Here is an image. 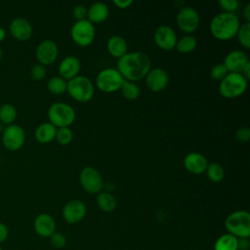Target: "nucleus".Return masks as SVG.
Instances as JSON below:
<instances>
[{"label": "nucleus", "instance_id": "5", "mask_svg": "<svg viewBox=\"0 0 250 250\" xmlns=\"http://www.w3.org/2000/svg\"><path fill=\"white\" fill-rule=\"evenodd\" d=\"M66 91L74 100L86 103L94 96V85L87 76L77 75L68 80Z\"/></svg>", "mask_w": 250, "mask_h": 250}, {"label": "nucleus", "instance_id": "23", "mask_svg": "<svg viewBox=\"0 0 250 250\" xmlns=\"http://www.w3.org/2000/svg\"><path fill=\"white\" fill-rule=\"evenodd\" d=\"M57 133V128L50 122H44L40 124L35 130V139L40 144L51 143Z\"/></svg>", "mask_w": 250, "mask_h": 250}, {"label": "nucleus", "instance_id": "9", "mask_svg": "<svg viewBox=\"0 0 250 250\" xmlns=\"http://www.w3.org/2000/svg\"><path fill=\"white\" fill-rule=\"evenodd\" d=\"M24 141L25 133L20 125L11 124L4 128L2 132V143L8 150H19L23 146Z\"/></svg>", "mask_w": 250, "mask_h": 250}, {"label": "nucleus", "instance_id": "3", "mask_svg": "<svg viewBox=\"0 0 250 250\" xmlns=\"http://www.w3.org/2000/svg\"><path fill=\"white\" fill-rule=\"evenodd\" d=\"M225 226L236 238H247L250 235V214L244 210L234 211L227 217Z\"/></svg>", "mask_w": 250, "mask_h": 250}, {"label": "nucleus", "instance_id": "43", "mask_svg": "<svg viewBox=\"0 0 250 250\" xmlns=\"http://www.w3.org/2000/svg\"><path fill=\"white\" fill-rule=\"evenodd\" d=\"M5 36H6V31H5V29H4L2 26H0V42H2V41L4 40Z\"/></svg>", "mask_w": 250, "mask_h": 250}, {"label": "nucleus", "instance_id": "35", "mask_svg": "<svg viewBox=\"0 0 250 250\" xmlns=\"http://www.w3.org/2000/svg\"><path fill=\"white\" fill-rule=\"evenodd\" d=\"M219 5L226 13H233L237 10L239 2L237 0H219Z\"/></svg>", "mask_w": 250, "mask_h": 250}, {"label": "nucleus", "instance_id": "24", "mask_svg": "<svg viewBox=\"0 0 250 250\" xmlns=\"http://www.w3.org/2000/svg\"><path fill=\"white\" fill-rule=\"evenodd\" d=\"M238 238L230 233L221 235L215 243L214 250H237Z\"/></svg>", "mask_w": 250, "mask_h": 250}, {"label": "nucleus", "instance_id": "18", "mask_svg": "<svg viewBox=\"0 0 250 250\" xmlns=\"http://www.w3.org/2000/svg\"><path fill=\"white\" fill-rule=\"evenodd\" d=\"M207 165V159L199 152H189L184 158V166L191 174H202L206 170Z\"/></svg>", "mask_w": 250, "mask_h": 250}, {"label": "nucleus", "instance_id": "21", "mask_svg": "<svg viewBox=\"0 0 250 250\" xmlns=\"http://www.w3.org/2000/svg\"><path fill=\"white\" fill-rule=\"evenodd\" d=\"M88 21L92 23L104 21L108 17V8L104 2H95L87 9Z\"/></svg>", "mask_w": 250, "mask_h": 250}, {"label": "nucleus", "instance_id": "12", "mask_svg": "<svg viewBox=\"0 0 250 250\" xmlns=\"http://www.w3.org/2000/svg\"><path fill=\"white\" fill-rule=\"evenodd\" d=\"M153 39L156 45L166 51L175 49L178 37L176 31L169 25H160L153 34Z\"/></svg>", "mask_w": 250, "mask_h": 250}, {"label": "nucleus", "instance_id": "17", "mask_svg": "<svg viewBox=\"0 0 250 250\" xmlns=\"http://www.w3.org/2000/svg\"><path fill=\"white\" fill-rule=\"evenodd\" d=\"M249 62L247 55L241 50H232L224 60V64L227 67L229 72H237L241 73L244 65Z\"/></svg>", "mask_w": 250, "mask_h": 250}, {"label": "nucleus", "instance_id": "8", "mask_svg": "<svg viewBox=\"0 0 250 250\" xmlns=\"http://www.w3.org/2000/svg\"><path fill=\"white\" fill-rule=\"evenodd\" d=\"M95 27L92 22L87 19L82 21H76L70 29V35L73 41L82 47L90 45L95 38Z\"/></svg>", "mask_w": 250, "mask_h": 250}, {"label": "nucleus", "instance_id": "40", "mask_svg": "<svg viewBox=\"0 0 250 250\" xmlns=\"http://www.w3.org/2000/svg\"><path fill=\"white\" fill-rule=\"evenodd\" d=\"M113 4L120 9H126L133 4V1L132 0H113Z\"/></svg>", "mask_w": 250, "mask_h": 250}, {"label": "nucleus", "instance_id": "14", "mask_svg": "<svg viewBox=\"0 0 250 250\" xmlns=\"http://www.w3.org/2000/svg\"><path fill=\"white\" fill-rule=\"evenodd\" d=\"M86 214V205L79 199H72L65 203L62 208V216L69 224L80 222Z\"/></svg>", "mask_w": 250, "mask_h": 250}, {"label": "nucleus", "instance_id": "11", "mask_svg": "<svg viewBox=\"0 0 250 250\" xmlns=\"http://www.w3.org/2000/svg\"><path fill=\"white\" fill-rule=\"evenodd\" d=\"M199 21L200 19L197 11L190 6H186L180 9L176 17L178 27L187 34L195 31L199 25Z\"/></svg>", "mask_w": 250, "mask_h": 250}, {"label": "nucleus", "instance_id": "16", "mask_svg": "<svg viewBox=\"0 0 250 250\" xmlns=\"http://www.w3.org/2000/svg\"><path fill=\"white\" fill-rule=\"evenodd\" d=\"M9 31L15 39L26 41L32 35V25L23 18H16L10 22Z\"/></svg>", "mask_w": 250, "mask_h": 250}, {"label": "nucleus", "instance_id": "32", "mask_svg": "<svg viewBox=\"0 0 250 250\" xmlns=\"http://www.w3.org/2000/svg\"><path fill=\"white\" fill-rule=\"evenodd\" d=\"M72 138H73V134L69 127H62V128L57 129L55 139L57 140V142L59 144H61L62 146L68 145L71 143Z\"/></svg>", "mask_w": 250, "mask_h": 250}, {"label": "nucleus", "instance_id": "2", "mask_svg": "<svg viewBox=\"0 0 250 250\" xmlns=\"http://www.w3.org/2000/svg\"><path fill=\"white\" fill-rule=\"evenodd\" d=\"M239 25V19L234 13L222 12L214 16L211 20L210 30L215 38L226 41L236 35Z\"/></svg>", "mask_w": 250, "mask_h": 250}, {"label": "nucleus", "instance_id": "44", "mask_svg": "<svg viewBox=\"0 0 250 250\" xmlns=\"http://www.w3.org/2000/svg\"><path fill=\"white\" fill-rule=\"evenodd\" d=\"M3 57H4V53H3V50L0 48V62L3 60Z\"/></svg>", "mask_w": 250, "mask_h": 250}, {"label": "nucleus", "instance_id": "7", "mask_svg": "<svg viewBox=\"0 0 250 250\" xmlns=\"http://www.w3.org/2000/svg\"><path fill=\"white\" fill-rule=\"evenodd\" d=\"M124 78L116 68L107 67L101 70L96 77V86L104 93H111L119 90Z\"/></svg>", "mask_w": 250, "mask_h": 250}, {"label": "nucleus", "instance_id": "28", "mask_svg": "<svg viewBox=\"0 0 250 250\" xmlns=\"http://www.w3.org/2000/svg\"><path fill=\"white\" fill-rule=\"evenodd\" d=\"M17 117V109L11 104H3L0 106V121L3 124L11 125Z\"/></svg>", "mask_w": 250, "mask_h": 250}, {"label": "nucleus", "instance_id": "20", "mask_svg": "<svg viewBox=\"0 0 250 250\" xmlns=\"http://www.w3.org/2000/svg\"><path fill=\"white\" fill-rule=\"evenodd\" d=\"M80 61L74 56H67L59 64V73L64 80L75 77L80 71Z\"/></svg>", "mask_w": 250, "mask_h": 250}, {"label": "nucleus", "instance_id": "13", "mask_svg": "<svg viewBox=\"0 0 250 250\" xmlns=\"http://www.w3.org/2000/svg\"><path fill=\"white\" fill-rule=\"evenodd\" d=\"M59 54L58 45L51 39H46L40 42L36 48L35 56L39 63L43 65L52 64Z\"/></svg>", "mask_w": 250, "mask_h": 250}, {"label": "nucleus", "instance_id": "42", "mask_svg": "<svg viewBox=\"0 0 250 250\" xmlns=\"http://www.w3.org/2000/svg\"><path fill=\"white\" fill-rule=\"evenodd\" d=\"M243 16L244 19L246 20L247 22H250V4H246L244 7V11H243Z\"/></svg>", "mask_w": 250, "mask_h": 250}, {"label": "nucleus", "instance_id": "36", "mask_svg": "<svg viewBox=\"0 0 250 250\" xmlns=\"http://www.w3.org/2000/svg\"><path fill=\"white\" fill-rule=\"evenodd\" d=\"M50 241L51 244L55 247V248H62L65 243H66V238L65 236L61 233V232H54L51 236H50Z\"/></svg>", "mask_w": 250, "mask_h": 250}, {"label": "nucleus", "instance_id": "45", "mask_svg": "<svg viewBox=\"0 0 250 250\" xmlns=\"http://www.w3.org/2000/svg\"><path fill=\"white\" fill-rule=\"evenodd\" d=\"M0 250H3V249H2V247H1V246H0Z\"/></svg>", "mask_w": 250, "mask_h": 250}, {"label": "nucleus", "instance_id": "27", "mask_svg": "<svg viewBox=\"0 0 250 250\" xmlns=\"http://www.w3.org/2000/svg\"><path fill=\"white\" fill-rule=\"evenodd\" d=\"M67 82L61 76H53L47 82V88L54 95H61L66 91Z\"/></svg>", "mask_w": 250, "mask_h": 250}, {"label": "nucleus", "instance_id": "30", "mask_svg": "<svg viewBox=\"0 0 250 250\" xmlns=\"http://www.w3.org/2000/svg\"><path fill=\"white\" fill-rule=\"evenodd\" d=\"M123 96L128 100H135L140 96V88L139 86L132 81L123 80V83L120 88Z\"/></svg>", "mask_w": 250, "mask_h": 250}, {"label": "nucleus", "instance_id": "19", "mask_svg": "<svg viewBox=\"0 0 250 250\" xmlns=\"http://www.w3.org/2000/svg\"><path fill=\"white\" fill-rule=\"evenodd\" d=\"M56 229V222L54 218L47 214H39L34 220V229L37 234L43 237H50Z\"/></svg>", "mask_w": 250, "mask_h": 250}, {"label": "nucleus", "instance_id": "4", "mask_svg": "<svg viewBox=\"0 0 250 250\" xmlns=\"http://www.w3.org/2000/svg\"><path fill=\"white\" fill-rule=\"evenodd\" d=\"M247 80L241 73L229 72L220 82L219 92L228 99H233L241 96L247 88Z\"/></svg>", "mask_w": 250, "mask_h": 250}, {"label": "nucleus", "instance_id": "34", "mask_svg": "<svg viewBox=\"0 0 250 250\" xmlns=\"http://www.w3.org/2000/svg\"><path fill=\"white\" fill-rule=\"evenodd\" d=\"M46 73H47V70H46V67L45 65L41 64V63H36L32 66L31 70H30V74H31V77L34 79V80H42L45 76H46Z\"/></svg>", "mask_w": 250, "mask_h": 250}, {"label": "nucleus", "instance_id": "15", "mask_svg": "<svg viewBox=\"0 0 250 250\" xmlns=\"http://www.w3.org/2000/svg\"><path fill=\"white\" fill-rule=\"evenodd\" d=\"M145 78L146 87L152 92L162 91L167 86L169 81L167 72L160 67L150 69Z\"/></svg>", "mask_w": 250, "mask_h": 250}, {"label": "nucleus", "instance_id": "37", "mask_svg": "<svg viewBox=\"0 0 250 250\" xmlns=\"http://www.w3.org/2000/svg\"><path fill=\"white\" fill-rule=\"evenodd\" d=\"M73 16L75 18L76 21H82V20H86L87 17V8L82 5V4H78L73 8Z\"/></svg>", "mask_w": 250, "mask_h": 250}, {"label": "nucleus", "instance_id": "26", "mask_svg": "<svg viewBox=\"0 0 250 250\" xmlns=\"http://www.w3.org/2000/svg\"><path fill=\"white\" fill-rule=\"evenodd\" d=\"M196 45V38L190 34H187L177 40L175 48L180 53H189L195 49Z\"/></svg>", "mask_w": 250, "mask_h": 250}, {"label": "nucleus", "instance_id": "46", "mask_svg": "<svg viewBox=\"0 0 250 250\" xmlns=\"http://www.w3.org/2000/svg\"><path fill=\"white\" fill-rule=\"evenodd\" d=\"M0 163H1V156H0Z\"/></svg>", "mask_w": 250, "mask_h": 250}, {"label": "nucleus", "instance_id": "41", "mask_svg": "<svg viewBox=\"0 0 250 250\" xmlns=\"http://www.w3.org/2000/svg\"><path fill=\"white\" fill-rule=\"evenodd\" d=\"M241 74L248 81L250 79V62H248L241 70Z\"/></svg>", "mask_w": 250, "mask_h": 250}, {"label": "nucleus", "instance_id": "38", "mask_svg": "<svg viewBox=\"0 0 250 250\" xmlns=\"http://www.w3.org/2000/svg\"><path fill=\"white\" fill-rule=\"evenodd\" d=\"M235 138L240 143H246L250 138V129L248 127H240L235 133Z\"/></svg>", "mask_w": 250, "mask_h": 250}, {"label": "nucleus", "instance_id": "39", "mask_svg": "<svg viewBox=\"0 0 250 250\" xmlns=\"http://www.w3.org/2000/svg\"><path fill=\"white\" fill-rule=\"evenodd\" d=\"M9 234V230L6 225H4L3 223H0V243L4 242Z\"/></svg>", "mask_w": 250, "mask_h": 250}, {"label": "nucleus", "instance_id": "10", "mask_svg": "<svg viewBox=\"0 0 250 250\" xmlns=\"http://www.w3.org/2000/svg\"><path fill=\"white\" fill-rule=\"evenodd\" d=\"M82 188L89 193L101 192L104 188V180L100 172L94 167H84L79 175Z\"/></svg>", "mask_w": 250, "mask_h": 250}, {"label": "nucleus", "instance_id": "33", "mask_svg": "<svg viewBox=\"0 0 250 250\" xmlns=\"http://www.w3.org/2000/svg\"><path fill=\"white\" fill-rule=\"evenodd\" d=\"M228 73H229V71L224 63H217L210 70V75L214 80L221 81Z\"/></svg>", "mask_w": 250, "mask_h": 250}, {"label": "nucleus", "instance_id": "31", "mask_svg": "<svg viewBox=\"0 0 250 250\" xmlns=\"http://www.w3.org/2000/svg\"><path fill=\"white\" fill-rule=\"evenodd\" d=\"M237 39L239 43L246 49L250 48V22L245 21L239 25L237 30Z\"/></svg>", "mask_w": 250, "mask_h": 250}, {"label": "nucleus", "instance_id": "1", "mask_svg": "<svg viewBox=\"0 0 250 250\" xmlns=\"http://www.w3.org/2000/svg\"><path fill=\"white\" fill-rule=\"evenodd\" d=\"M151 62L148 56L143 52H129L118 59L117 70L126 80L135 82L146 77L150 70Z\"/></svg>", "mask_w": 250, "mask_h": 250}, {"label": "nucleus", "instance_id": "25", "mask_svg": "<svg viewBox=\"0 0 250 250\" xmlns=\"http://www.w3.org/2000/svg\"><path fill=\"white\" fill-rule=\"evenodd\" d=\"M97 203L100 209H102L104 212L113 211L117 205L115 197L108 191L99 192V195L97 197Z\"/></svg>", "mask_w": 250, "mask_h": 250}, {"label": "nucleus", "instance_id": "22", "mask_svg": "<svg viewBox=\"0 0 250 250\" xmlns=\"http://www.w3.org/2000/svg\"><path fill=\"white\" fill-rule=\"evenodd\" d=\"M106 48L111 56L119 59L127 53L128 46L126 40L122 36L112 35L106 42Z\"/></svg>", "mask_w": 250, "mask_h": 250}, {"label": "nucleus", "instance_id": "6", "mask_svg": "<svg viewBox=\"0 0 250 250\" xmlns=\"http://www.w3.org/2000/svg\"><path fill=\"white\" fill-rule=\"evenodd\" d=\"M47 115L51 124L56 128L69 127L75 119V111L73 107L65 103H55L47 111Z\"/></svg>", "mask_w": 250, "mask_h": 250}, {"label": "nucleus", "instance_id": "29", "mask_svg": "<svg viewBox=\"0 0 250 250\" xmlns=\"http://www.w3.org/2000/svg\"><path fill=\"white\" fill-rule=\"evenodd\" d=\"M205 171H206L208 179L211 182L219 183L224 179V176H225L224 168L222 167V165H220L217 162H212V163L208 164Z\"/></svg>", "mask_w": 250, "mask_h": 250}]
</instances>
